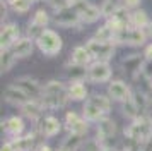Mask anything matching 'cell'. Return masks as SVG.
<instances>
[{
  "label": "cell",
  "instance_id": "obj_1",
  "mask_svg": "<svg viewBox=\"0 0 152 151\" xmlns=\"http://www.w3.org/2000/svg\"><path fill=\"white\" fill-rule=\"evenodd\" d=\"M70 100L69 89L65 88V84L60 81H50L43 86V95L39 101L46 110H58L63 108L67 101Z\"/></svg>",
  "mask_w": 152,
  "mask_h": 151
},
{
  "label": "cell",
  "instance_id": "obj_2",
  "mask_svg": "<svg viewBox=\"0 0 152 151\" xmlns=\"http://www.w3.org/2000/svg\"><path fill=\"white\" fill-rule=\"evenodd\" d=\"M36 45L38 48L41 50L45 55H56L60 50H62L63 43H62V38L60 34L53 31V29H45L38 38H36Z\"/></svg>",
  "mask_w": 152,
  "mask_h": 151
},
{
  "label": "cell",
  "instance_id": "obj_3",
  "mask_svg": "<svg viewBox=\"0 0 152 151\" xmlns=\"http://www.w3.org/2000/svg\"><path fill=\"white\" fill-rule=\"evenodd\" d=\"M86 47L91 52L94 60L108 62L113 57V53H115V43L113 41H101V40H96V38H91L86 43Z\"/></svg>",
  "mask_w": 152,
  "mask_h": 151
},
{
  "label": "cell",
  "instance_id": "obj_4",
  "mask_svg": "<svg viewBox=\"0 0 152 151\" xmlns=\"http://www.w3.org/2000/svg\"><path fill=\"white\" fill-rule=\"evenodd\" d=\"M53 22L62 27H74V26L82 24V19H80L79 9L75 5H69V7H63L60 10H56L55 17H53Z\"/></svg>",
  "mask_w": 152,
  "mask_h": 151
},
{
  "label": "cell",
  "instance_id": "obj_5",
  "mask_svg": "<svg viewBox=\"0 0 152 151\" xmlns=\"http://www.w3.org/2000/svg\"><path fill=\"white\" fill-rule=\"evenodd\" d=\"M147 40V33L145 29H138V27H126L123 31H120L116 34L118 43H123V45H130V47H140L144 45Z\"/></svg>",
  "mask_w": 152,
  "mask_h": 151
},
{
  "label": "cell",
  "instance_id": "obj_6",
  "mask_svg": "<svg viewBox=\"0 0 152 151\" xmlns=\"http://www.w3.org/2000/svg\"><path fill=\"white\" fill-rule=\"evenodd\" d=\"M111 77V67L104 60H94L87 69V79L91 82H106Z\"/></svg>",
  "mask_w": 152,
  "mask_h": 151
},
{
  "label": "cell",
  "instance_id": "obj_7",
  "mask_svg": "<svg viewBox=\"0 0 152 151\" xmlns=\"http://www.w3.org/2000/svg\"><path fill=\"white\" fill-rule=\"evenodd\" d=\"M48 22H50L48 14L45 12L43 9H38L34 12V16H33V19L29 21V24H28V36L33 38V40H36L45 29H48V27H46Z\"/></svg>",
  "mask_w": 152,
  "mask_h": 151
},
{
  "label": "cell",
  "instance_id": "obj_8",
  "mask_svg": "<svg viewBox=\"0 0 152 151\" xmlns=\"http://www.w3.org/2000/svg\"><path fill=\"white\" fill-rule=\"evenodd\" d=\"M75 7L79 9V12H80V19H82L84 24H92L99 17H103V9L89 4L87 0H80Z\"/></svg>",
  "mask_w": 152,
  "mask_h": 151
},
{
  "label": "cell",
  "instance_id": "obj_9",
  "mask_svg": "<svg viewBox=\"0 0 152 151\" xmlns=\"http://www.w3.org/2000/svg\"><path fill=\"white\" fill-rule=\"evenodd\" d=\"M115 136H116V125H115V122L110 120V118H106V117L99 118L97 120V139H101L106 148H111L110 141H113Z\"/></svg>",
  "mask_w": 152,
  "mask_h": 151
},
{
  "label": "cell",
  "instance_id": "obj_10",
  "mask_svg": "<svg viewBox=\"0 0 152 151\" xmlns=\"http://www.w3.org/2000/svg\"><path fill=\"white\" fill-rule=\"evenodd\" d=\"M17 88H21L26 95L31 98V100H41L43 95V86L38 84V81L31 79V77H19L17 81L14 82Z\"/></svg>",
  "mask_w": 152,
  "mask_h": 151
},
{
  "label": "cell",
  "instance_id": "obj_11",
  "mask_svg": "<svg viewBox=\"0 0 152 151\" xmlns=\"http://www.w3.org/2000/svg\"><path fill=\"white\" fill-rule=\"evenodd\" d=\"M65 129L69 134H86L87 130V120L86 118H80V117L74 113V112H69L65 115Z\"/></svg>",
  "mask_w": 152,
  "mask_h": 151
},
{
  "label": "cell",
  "instance_id": "obj_12",
  "mask_svg": "<svg viewBox=\"0 0 152 151\" xmlns=\"http://www.w3.org/2000/svg\"><path fill=\"white\" fill-rule=\"evenodd\" d=\"M21 36H19V27L15 26V24H5V26H2V33H0V47L2 50H7V48H12L15 41L19 40Z\"/></svg>",
  "mask_w": 152,
  "mask_h": 151
},
{
  "label": "cell",
  "instance_id": "obj_13",
  "mask_svg": "<svg viewBox=\"0 0 152 151\" xmlns=\"http://www.w3.org/2000/svg\"><path fill=\"white\" fill-rule=\"evenodd\" d=\"M108 95H110L111 100L123 103L125 100H128L132 96V91L123 81H113V82H110V86H108Z\"/></svg>",
  "mask_w": 152,
  "mask_h": 151
},
{
  "label": "cell",
  "instance_id": "obj_14",
  "mask_svg": "<svg viewBox=\"0 0 152 151\" xmlns=\"http://www.w3.org/2000/svg\"><path fill=\"white\" fill-rule=\"evenodd\" d=\"M39 136H43L41 132L39 134L38 132H29L28 136H21L14 139V141H10V143L14 144L15 151H33L36 148V144H38V137Z\"/></svg>",
  "mask_w": 152,
  "mask_h": 151
},
{
  "label": "cell",
  "instance_id": "obj_15",
  "mask_svg": "<svg viewBox=\"0 0 152 151\" xmlns=\"http://www.w3.org/2000/svg\"><path fill=\"white\" fill-rule=\"evenodd\" d=\"M4 98H5V101L12 103V105H19V107L31 100V98H29L21 88H17L15 84H10V86L5 88V91H4Z\"/></svg>",
  "mask_w": 152,
  "mask_h": 151
},
{
  "label": "cell",
  "instance_id": "obj_16",
  "mask_svg": "<svg viewBox=\"0 0 152 151\" xmlns=\"http://www.w3.org/2000/svg\"><path fill=\"white\" fill-rule=\"evenodd\" d=\"M33 47H34V43H33V38H19V40L15 41L14 45H12V53L17 57V58H26L29 55L33 53Z\"/></svg>",
  "mask_w": 152,
  "mask_h": 151
},
{
  "label": "cell",
  "instance_id": "obj_17",
  "mask_svg": "<svg viewBox=\"0 0 152 151\" xmlns=\"http://www.w3.org/2000/svg\"><path fill=\"white\" fill-rule=\"evenodd\" d=\"M21 110L26 117L33 118V120H39L43 115V110H46V108L43 107V103L39 100H29L24 105H21Z\"/></svg>",
  "mask_w": 152,
  "mask_h": 151
},
{
  "label": "cell",
  "instance_id": "obj_18",
  "mask_svg": "<svg viewBox=\"0 0 152 151\" xmlns=\"http://www.w3.org/2000/svg\"><path fill=\"white\" fill-rule=\"evenodd\" d=\"M142 58H140V55H132V57H126L123 60V70L126 74L130 76L132 79H135L140 72H142Z\"/></svg>",
  "mask_w": 152,
  "mask_h": 151
},
{
  "label": "cell",
  "instance_id": "obj_19",
  "mask_svg": "<svg viewBox=\"0 0 152 151\" xmlns=\"http://www.w3.org/2000/svg\"><path fill=\"white\" fill-rule=\"evenodd\" d=\"M39 132L45 137H53L60 132V122L55 117H45L39 120Z\"/></svg>",
  "mask_w": 152,
  "mask_h": 151
},
{
  "label": "cell",
  "instance_id": "obj_20",
  "mask_svg": "<svg viewBox=\"0 0 152 151\" xmlns=\"http://www.w3.org/2000/svg\"><path fill=\"white\" fill-rule=\"evenodd\" d=\"M151 24V19L145 10L142 9H135L130 12V26L132 27H138V29H147Z\"/></svg>",
  "mask_w": 152,
  "mask_h": 151
},
{
  "label": "cell",
  "instance_id": "obj_21",
  "mask_svg": "<svg viewBox=\"0 0 152 151\" xmlns=\"http://www.w3.org/2000/svg\"><path fill=\"white\" fill-rule=\"evenodd\" d=\"M91 60H92V55L87 50V47H75L70 55V62L77 65H87Z\"/></svg>",
  "mask_w": 152,
  "mask_h": 151
},
{
  "label": "cell",
  "instance_id": "obj_22",
  "mask_svg": "<svg viewBox=\"0 0 152 151\" xmlns=\"http://www.w3.org/2000/svg\"><path fill=\"white\" fill-rule=\"evenodd\" d=\"M84 143L82 134H69L65 137V141L62 143V146L58 148V151H77Z\"/></svg>",
  "mask_w": 152,
  "mask_h": 151
},
{
  "label": "cell",
  "instance_id": "obj_23",
  "mask_svg": "<svg viewBox=\"0 0 152 151\" xmlns=\"http://www.w3.org/2000/svg\"><path fill=\"white\" fill-rule=\"evenodd\" d=\"M69 96L74 101H80V100H87V88L84 86L80 81H74L69 86Z\"/></svg>",
  "mask_w": 152,
  "mask_h": 151
},
{
  "label": "cell",
  "instance_id": "obj_24",
  "mask_svg": "<svg viewBox=\"0 0 152 151\" xmlns=\"http://www.w3.org/2000/svg\"><path fill=\"white\" fill-rule=\"evenodd\" d=\"M104 117V112L99 107H96V105H92V103L86 101V105H84V118L87 120V122H97L99 118H103Z\"/></svg>",
  "mask_w": 152,
  "mask_h": 151
},
{
  "label": "cell",
  "instance_id": "obj_25",
  "mask_svg": "<svg viewBox=\"0 0 152 151\" xmlns=\"http://www.w3.org/2000/svg\"><path fill=\"white\" fill-rule=\"evenodd\" d=\"M123 113L128 117V118H132V120H135V118L140 117V108H138L137 100H135V96L133 95H132L128 100H125L123 101Z\"/></svg>",
  "mask_w": 152,
  "mask_h": 151
},
{
  "label": "cell",
  "instance_id": "obj_26",
  "mask_svg": "<svg viewBox=\"0 0 152 151\" xmlns=\"http://www.w3.org/2000/svg\"><path fill=\"white\" fill-rule=\"evenodd\" d=\"M86 101H89V103H92V105L99 107L104 113H108V112L111 110V98H108V96H103V95H89Z\"/></svg>",
  "mask_w": 152,
  "mask_h": 151
},
{
  "label": "cell",
  "instance_id": "obj_27",
  "mask_svg": "<svg viewBox=\"0 0 152 151\" xmlns=\"http://www.w3.org/2000/svg\"><path fill=\"white\" fill-rule=\"evenodd\" d=\"M5 130L12 136H19L22 130H24V120L21 117H10L7 122H5Z\"/></svg>",
  "mask_w": 152,
  "mask_h": 151
},
{
  "label": "cell",
  "instance_id": "obj_28",
  "mask_svg": "<svg viewBox=\"0 0 152 151\" xmlns=\"http://www.w3.org/2000/svg\"><path fill=\"white\" fill-rule=\"evenodd\" d=\"M116 31L113 29V27L106 22L104 26H101L99 29L96 31V34H94V38L96 40H101V41H113L115 43V40H116Z\"/></svg>",
  "mask_w": 152,
  "mask_h": 151
},
{
  "label": "cell",
  "instance_id": "obj_29",
  "mask_svg": "<svg viewBox=\"0 0 152 151\" xmlns=\"http://www.w3.org/2000/svg\"><path fill=\"white\" fill-rule=\"evenodd\" d=\"M67 76H69L72 81H82L84 77H87V70L84 69V65L72 64V65L67 67Z\"/></svg>",
  "mask_w": 152,
  "mask_h": 151
},
{
  "label": "cell",
  "instance_id": "obj_30",
  "mask_svg": "<svg viewBox=\"0 0 152 151\" xmlns=\"http://www.w3.org/2000/svg\"><path fill=\"white\" fill-rule=\"evenodd\" d=\"M15 58H17V57L12 53V50H10V48L2 50V60H0V62H2V74H4V72H9V70L12 69Z\"/></svg>",
  "mask_w": 152,
  "mask_h": 151
},
{
  "label": "cell",
  "instance_id": "obj_31",
  "mask_svg": "<svg viewBox=\"0 0 152 151\" xmlns=\"http://www.w3.org/2000/svg\"><path fill=\"white\" fill-rule=\"evenodd\" d=\"M7 4H9V7L17 14H26L29 9H31V5H33L31 0H7Z\"/></svg>",
  "mask_w": 152,
  "mask_h": 151
},
{
  "label": "cell",
  "instance_id": "obj_32",
  "mask_svg": "<svg viewBox=\"0 0 152 151\" xmlns=\"http://www.w3.org/2000/svg\"><path fill=\"white\" fill-rule=\"evenodd\" d=\"M82 151H106V146L103 144L101 139H87V141H84L82 143Z\"/></svg>",
  "mask_w": 152,
  "mask_h": 151
},
{
  "label": "cell",
  "instance_id": "obj_33",
  "mask_svg": "<svg viewBox=\"0 0 152 151\" xmlns=\"http://www.w3.org/2000/svg\"><path fill=\"white\" fill-rule=\"evenodd\" d=\"M118 7H120V0H104L103 7H101V9H103V16L104 17H110Z\"/></svg>",
  "mask_w": 152,
  "mask_h": 151
},
{
  "label": "cell",
  "instance_id": "obj_34",
  "mask_svg": "<svg viewBox=\"0 0 152 151\" xmlns=\"http://www.w3.org/2000/svg\"><path fill=\"white\" fill-rule=\"evenodd\" d=\"M142 76L145 79L152 81V60H149V58L142 64Z\"/></svg>",
  "mask_w": 152,
  "mask_h": 151
},
{
  "label": "cell",
  "instance_id": "obj_35",
  "mask_svg": "<svg viewBox=\"0 0 152 151\" xmlns=\"http://www.w3.org/2000/svg\"><path fill=\"white\" fill-rule=\"evenodd\" d=\"M50 7H53L55 10H60L63 7H69V2L67 0H46Z\"/></svg>",
  "mask_w": 152,
  "mask_h": 151
},
{
  "label": "cell",
  "instance_id": "obj_36",
  "mask_svg": "<svg viewBox=\"0 0 152 151\" xmlns=\"http://www.w3.org/2000/svg\"><path fill=\"white\" fill-rule=\"evenodd\" d=\"M121 5L126 7L128 10H135L140 5V0H121Z\"/></svg>",
  "mask_w": 152,
  "mask_h": 151
},
{
  "label": "cell",
  "instance_id": "obj_37",
  "mask_svg": "<svg viewBox=\"0 0 152 151\" xmlns=\"http://www.w3.org/2000/svg\"><path fill=\"white\" fill-rule=\"evenodd\" d=\"M2 151H15V148L12 143H4L2 144Z\"/></svg>",
  "mask_w": 152,
  "mask_h": 151
},
{
  "label": "cell",
  "instance_id": "obj_38",
  "mask_svg": "<svg viewBox=\"0 0 152 151\" xmlns=\"http://www.w3.org/2000/svg\"><path fill=\"white\" fill-rule=\"evenodd\" d=\"M145 58L152 60V45H149V47L145 48Z\"/></svg>",
  "mask_w": 152,
  "mask_h": 151
},
{
  "label": "cell",
  "instance_id": "obj_39",
  "mask_svg": "<svg viewBox=\"0 0 152 151\" xmlns=\"http://www.w3.org/2000/svg\"><path fill=\"white\" fill-rule=\"evenodd\" d=\"M67 2H69V5H77L80 0H67Z\"/></svg>",
  "mask_w": 152,
  "mask_h": 151
},
{
  "label": "cell",
  "instance_id": "obj_40",
  "mask_svg": "<svg viewBox=\"0 0 152 151\" xmlns=\"http://www.w3.org/2000/svg\"><path fill=\"white\" fill-rule=\"evenodd\" d=\"M39 151H51V148H50V146H41Z\"/></svg>",
  "mask_w": 152,
  "mask_h": 151
},
{
  "label": "cell",
  "instance_id": "obj_41",
  "mask_svg": "<svg viewBox=\"0 0 152 151\" xmlns=\"http://www.w3.org/2000/svg\"><path fill=\"white\" fill-rule=\"evenodd\" d=\"M147 29H149V31H151V34H152V22L149 24V27H147Z\"/></svg>",
  "mask_w": 152,
  "mask_h": 151
},
{
  "label": "cell",
  "instance_id": "obj_42",
  "mask_svg": "<svg viewBox=\"0 0 152 151\" xmlns=\"http://www.w3.org/2000/svg\"><path fill=\"white\" fill-rule=\"evenodd\" d=\"M31 2H33V4H34V2H39V0H31Z\"/></svg>",
  "mask_w": 152,
  "mask_h": 151
}]
</instances>
